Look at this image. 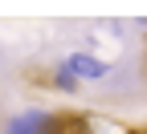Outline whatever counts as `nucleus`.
<instances>
[{
  "label": "nucleus",
  "instance_id": "obj_1",
  "mask_svg": "<svg viewBox=\"0 0 147 134\" xmlns=\"http://www.w3.org/2000/svg\"><path fill=\"white\" fill-rule=\"evenodd\" d=\"M61 65H65L78 81H102L106 73H110V69H106V61H98V57H90V53H69Z\"/></svg>",
  "mask_w": 147,
  "mask_h": 134
},
{
  "label": "nucleus",
  "instance_id": "obj_2",
  "mask_svg": "<svg viewBox=\"0 0 147 134\" xmlns=\"http://www.w3.org/2000/svg\"><path fill=\"white\" fill-rule=\"evenodd\" d=\"M49 126H53L49 114H41V110H25V114H16V118H8L4 134H49Z\"/></svg>",
  "mask_w": 147,
  "mask_h": 134
},
{
  "label": "nucleus",
  "instance_id": "obj_3",
  "mask_svg": "<svg viewBox=\"0 0 147 134\" xmlns=\"http://www.w3.org/2000/svg\"><path fill=\"white\" fill-rule=\"evenodd\" d=\"M49 134H94V130H90V122H82V118H53Z\"/></svg>",
  "mask_w": 147,
  "mask_h": 134
},
{
  "label": "nucleus",
  "instance_id": "obj_4",
  "mask_svg": "<svg viewBox=\"0 0 147 134\" xmlns=\"http://www.w3.org/2000/svg\"><path fill=\"white\" fill-rule=\"evenodd\" d=\"M53 85H57V89H65V93H74V89H78V77H74L65 65H57V77H53Z\"/></svg>",
  "mask_w": 147,
  "mask_h": 134
}]
</instances>
